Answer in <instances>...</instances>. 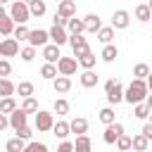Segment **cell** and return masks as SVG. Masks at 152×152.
<instances>
[{"label": "cell", "mask_w": 152, "mask_h": 152, "mask_svg": "<svg viewBox=\"0 0 152 152\" xmlns=\"http://www.w3.org/2000/svg\"><path fill=\"white\" fill-rule=\"evenodd\" d=\"M147 95H150L147 81H140V78H133L131 86L124 90V100H126L128 104H140V102L147 100Z\"/></svg>", "instance_id": "6da1fadb"}, {"label": "cell", "mask_w": 152, "mask_h": 152, "mask_svg": "<svg viewBox=\"0 0 152 152\" xmlns=\"http://www.w3.org/2000/svg\"><path fill=\"white\" fill-rule=\"evenodd\" d=\"M104 95H107V102L109 104H119L124 102V86L119 78H109L104 83Z\"/></svg>", "instance_id": "7a4b0ae2"}, {"label": "cell", "mask_w": 152, "mask_h": 152, "mask_svg": "<svg viewBox=\"0 0 152 152\" xmlns=\"http://www.w3.org/2000/svg\"><path fill=\"white\" fill-rule=\"evenodd\" d=\"M10 17L14 19V24H26L31 19V10H28V5L24 0H14L10 5Z\"/></svg>", "instance_id": "3957f363"}, {"label": "cell", "mask_w": 152, "mask_h": 152, "mask_svg": "<svg viewBox=\"0 0 152 152\" xmlns=\"http://www.w3.org/2000/svg\"><path fill=\"white\" fill-rule=\"evenodd\" d=\"M52 126H55V114L45 112V109H38L36 112V128L40 133H48V131H52Z\"/></svg>", "instance_id": "277c9868"}, {"label": "cell", "mask_w": 152, "mask_h": 152, "mask_svg": "<svg viewBox=\"0 0 152 152\" xmlns=\"http://www.w3.org/2000/svg\"><path fill=\"white\" fill-rule=\"evenodd\" d=\"M76 69H78V59L76 57H59V62H57L59 76H74Z\"/></svg>", "instance_id": "5b68a950"}, {"label": "cell", "mask_w": 152, "mask_h": 152, "mask_svg": "<svg viewBox=\"0 0 152 152\" xmlns=\"http://www.w3.org/2000/svg\"><path fill=\"white\" fill-rule=\"evenodd\" d=\"M124 135V126L119 124V121H114V124H109L107 128H104V133H102V140L107 142V145H114L119 138Z\"/></svg>", "instance_id": "8992f818"}, {"label": "cell", "mask_w": 152, "mask_h": 152, "mask_svg": "<svg viewBox=\"0 0 152 152\" xmlns=\"http://www.w3.org/2000/svg\"><path fill=\"white\" fill-rule=\"evenodd\" d=\"M21 50H19V40L17 38H5V40H0V57L2 59H7V57H14V55H19Z\"/></svg>", "instance_id": "52a82bcc"}, {"label": "cell", "mask_w": 152, "mask_h": 152, "mask_svg": "<svg viewBox=\"0 0 152 152\" xmlns=\"http://www.w3.org/2000/svg\"><path fill=\"white\" fill-rule=\"evenodd\" d=\"M48 43H50V33H48V31L36 28V31H31V33H28V45H31V48H36V50H38V48H45Z\"/></svg>", "instance_id": "ba28073f"}, {"label": "cell", "mask_w": 152, "mask_h": 152, "mask_svg": "<svg viewBox=\"0 0 152 152\" xmlns=\"http://www.w3.org/2000/svg\"><path fill=\"white\" fill-rule=\"evenodd\" d=\"M69 45H71V50H74V57H76V59L90 50V45H88V40L83 38V33H81V36H69Z\"/></svg>", "instance_id": "9c48e42d"}, {"label": "cell", "mask_w": 152, "mask_h": 152, "mask_svg": "<svg viewBox=\"0 0 152 152\" xmlns=\"http://www.w3.org/2000/svg\"><path fill=\"white\" fill-rule=\"evenodd\" d=\"M48 33H50V43H55V45H59V48H62L64 43H69V31L62 28V26H55V24H52V28H50Z\"/></svg>", "instance_id": "30bf717a"}, {"label": "cell", "mask_w": 152, "mask_h": 152, "mask_svg": "<svg viewBox=\"0 0 152 152\" xmlns=\"http://www.w3.org/2000/svg\"><path fill=\"white\" fill-rule=\"evenodd\" d=\"M57 14L64 17V19H74L76 17V2L74 0H62L57 5Z\"/></svg>", "instance_id": "8fae6325"}, {"label": "cell", "mask_w": 152, "mask_h": 152, "mask_svg": "<svg viewBox=\"0 0 152 152\" xmlns=\"http://www.w3.org/2000/svg\"><path fill=\"white\" fill-rule=\"evenodd\" d=\"M128 24H131V14L126 10H116L112 17V28H128Z\"/></svg>", "instance_id": "7c38bea8"}, {"label": "cell", "mask_w": 152, "mask_h": 152, "mask_svg": "<svg viewBox=\"0 0 152 152\" xmlns=\"http://www.w3.org/2000/svg\"><path fill=\"white\" fill-rule=\"evenodd\" d=\"M59 45H55V43H48L45 48H43V59L48 62V64H57L59 62Z\"/></svg>", "instance_id": "4fadbf2b"}, {"label": "cell", "mask_w": 152, "mask_h": 152, "mask_svg": "<svg viewBox=\"0 0 152 152\" xmlns=\"http://www.w3.org/2000/svg\"><path fill=\"white\" fill-rule=\"evenodd\" d=\"M26 119H28V114H26L21 107H17V109L10 114V126H12L14 131H19L21 126H26Z\"/></svg>", "instance_id": "5bb4252c"}, {"label": "cell", "mask_w": 152, "mask_h": 152, "mask_svg": "<svg viewBox=\"0 0 152 152\" xmlns=\"http://www.w3.org/2000/svg\"><path fill=\"white\" fill-rule=\"evenodd\" d=\"M83 21H86V31H88V33H97V31L102 28V19H100L97 14H86Z\"/></svg>", "instance_id": "9a60e30c"}, {"label": "cell", "mask_w": 152, "mask_h": 152, "mask_svg": "<svg viewBox=\"0 0 152 152\" xmlns=\"http://www.w3.org/2000/svg\"><path fill=\"white\" fill-rule=\"evenodd\" d=\"M78 81H81V86H83V88H95L100 78H97V74H95L93 69H86V71L78 76Z\"/></svg>", "instance_id": "2e32d148"}, {"label": "cell", "mask_w": 152, "mask_h": 152, "mask_svg": "<svg viewBox=\"0 0 152 152\" xmlns=\"http://www.w3.org/2000/svg\"><path fill=\"white\" fill-rule=\"evenodd\" d=\"M52 88H55V93L64 95V93L71 90V78H69V76H57V78L52 81Z\"/></svg>", "instance_id": "e0dca14e"}, {"label": "cell", "mask_w": 152, "mask_h": 152, "mask_svg": "<svg viewBox=\"0 0 152 152\" xmlns=\"http://www.w3.org/2000/svg\"><path fill=\"white\" fill-rule=\"evenodd\" d=\"M69 128H71V133H76V135H86V133H88V121H86L83 116H76V119L69 121Z\"/></svg>", "instance_id": "ac0fdd59"}, {"label": "cell", "mask_w": 152, "mask_h": 152, "mask_svg": "<svg viewBox=\"0 0 152 152\" xmlns=\"http://www.w3.org/2000/svg\"><path fill=\"white\" fill-rule=\"evenodd\" d=\"M69 133H71L69 121H55V126H52V135H55V138L66 140V138H69Z\"/></svg>", "instance_id": "d6986e66"}, {"label": "cell", "mask_w": 152, "mask_h": 152, "mask_svg": "<svg viewBox=\"0 0 152 152\" xmlns=\"http://www.w3.org/2000/svg\"><path fill=\"white\" fill-rule=\"evenodd\" d=\"M133 14H135V19H138V21H142V24L152 19V10H150V5H147V2L135 5V12H133Z\"/></svg>", "instance_id": "ffe728a7"}, {"label": "cell", "mask_w": 152, "mask_h": 152, "mask_svg": "<svg viewBox=\"0 0 152 152\" xmlns=\"http://www.w3.org/2000/svg\"><path fill=\"white\" fill-rule=\"evenodd\" d=\"M66 31H69V36H81V33H86V21L83 19H69V24H66Z\"/></svg>", "instance_id": "44dd1931"}, {"label": "cell", "mask_w": 152, "mask_h": 152, "mask_svg": "<svg viewBox=\"0 0 152 152\" xmlns=\"http://www.w3.org/2000/svg\"><path fill=\"white\" fill-rule=\"evenodd\" d=\"M100 57H102V62H107V64H109V62H114V59L119 57V48H116L114 43H109V45H104V48H102Z\"/></svg>", "instance_id": "7402d4cb"}, {"label": "cell", "mask_w": 152, "mask_h": 152, "mask_svg": "<svg viewBox=\"0 0 152 152\" xmlns=\"http://www.w3.org/2000/svg\"><path fill=\"white\" fill-rule=\"evenodd\" d=\"M74 152H93V142H90V138H88V135H76Z\"/></svg>", "instance_id": "603a6c76"}, {"label": "cell", "mask_w": 152, "mask_h": 152, "mask_svg": "<svg viewBox=\"0 0 152 152\" xmlns=\"http://www.w3.org/2000/svg\"><path fill=\"white\" fill-rule=\"evenodd\" d=\"M14 28H17V24H14V19H12L10 14L0 19V36H12Z\"/></svg>", "instance_id": "cb8c5ba5"}, {"label": "cell", "mask_w": 152, "mask_h": 152, "mask_svg": "<svg viewBox=\"0 0 152 152\" xmlns=\"http://www.w3.org/2000/svg\"><path fill=\"white\" fill-rule=\"evenodd\" d=\"M40 76H43L45 81H55V78L59 76V71H57V64H48V62H45V64L40 66Z\"/></svg>", "instance_id": "d4e9b609"}, {"label": "cell", "mask_w": 152, "mask_h": 152, "mask_svg": "<svg viewBox=\"0 0 152 152\" xmlns=\"http://www.w3.org/2000/svg\"><path fill=\"white\" fill-rule=\"evenodd\" d=\"M147 147H150V140L142 133H135L133 135V152H147Z\"/></svg>", "instance_id": "484cf974"}, {"label": "cell", "mask_w": 152, "mask_h": 152, "mask_svg": "<svg viewBox=\"0 0 152 152\" xmlns=\"http://www.w3.org/2000/svg\"><path fill=\"white\" fill-rule=\"evenodd\" d=\"M17 93V86L10 78H0V97H12Z\"/></svg>", "instance_id": "4316f807"}, {"label": "cell", "mask_w": 152, "mask_h": 152, "mask_svg": "<svg viewBox=\"0 0 152 152\" xmlns=\"http://www.w3.org/2000/svg\"><path fill=\"white\" fill-rule=\"evenodd\" d=\"M97 40H100L102 45H109V43L114 40V28H112V26H102V28L97 31Z\"/></svg>", "instance_id": "83f0119b"}, {"label": "cell", "mask_w": 152, "mask_h": 152, "mask_svg": "<svg viewBox=\"0 0 152 152\" xmlns=\"http://www.w3.org/2000/svg\"><path fill=\"white\" fill-rule=\"evenodd\" d=\"M152 71H150V66L145 64V62H138L135 66H133V78H140V81H147V76H150Z\"/></svg>", "instance_id": "f1b7e54d"}, {"label": "cell", "mask_w": 152, "mask_h": 152, "mask_svg": "<svg viewBox=\"0 0 152 152\" xmlns=\"http://www.w3.org/2000/svg\"><path fill=\"white\" fill-rule=\"evenodd\" d=\"M24 147H26V142H24L21 138H17V135L5 142V150H7V152H24Z\"/></svg>", "instance_id": "f546056e"}, {"label": "cell", "mask_w": 152, "mask_h": 152, "mask_svg": "<svg viewBox=\"0 0 152 152\" xmlns=\"http://www.w3.org/2000/svg\"><path fill=\"white\" fill-rule=\"evenodd\" d=\"M17 93H19V97H21V100L33 97V83H31V81H21V83L17 86Z\"/></svg>", "instance_id": "4dcf8cb0"}, {"label": "cell", "mask_w": 152, "mask_h": 152, "mask_svg": "<svg viewBox=\"0 0 152 152\" xmlns=\"http://www.w3.org/2000/svg\"><path fill=\"white\" fill-rule=\"evenodd\" d=\"M14 109H17V100L14 97H2L0 100V114H7L10 116Z\"/></svg>", "instance_id": "1f68e13d"}, {"label": "cell", "mask_w": 152, "mask_h": 152, "mask_svg": "<svg viewBox=\"0 0 152 152\" xmlns=\"http://www.w3.org/2000/svg\"><path fill=\"white\" fill-rule=\"evenodd\" d=\"M78 66H83V71L95 66V55H93V50H88L86 55H81V57H78Z\"/></svg>", "instance_id": "d6a6232c"}, {"label": "cell", "mask_w": 152, "mask_h": 152, "mask_svg": "<svg viewBox=\"0 0 152 152\" xmlns=\"http://www.w3.org/2000/svg\"><path fill=\"white\" fill-rule=\"evenodd\" d=\"M52 112H55V114H59V116L69 114V102H66L64 97H57V100H55V104H52Z\"/></svg>", "instance_id": "836d02e7"}, {"label": "cell", "mask_w": 152, "mask_h": 152, "mask_svg": "<svg viewBox=\"0 0 152 152\" xmlns=\"http://www.w3.org/2000/svg\"><path fill=\"white\" fill-rule=\"evenodd\" d=\"M97 116H100V121H102L104 126H109V124H114V109H112V107H102Z\"/></svg>", "instance_id": "e575fe53"}, {"label": "cell", "mask_w": 152, "mask_h": 152, "mask_svg": "<svg viewBox=\"0 0 152 152\" xmlns=\"http://www.w3.org/2000/svg\"><path fill=\"white\" fill-rule=\"evenodd\" d=\"M116 150H119V152H128V150H133V138H128V135L124 133V135L116 140Z\"/></svg>", "instance_id": "d590c367"}, {"label": "cell", "mask_w": 152, "mask_h": 152, "mask_svg": "<svg viewBox=\"0 0 152 152\" xmlns=\"http://www.w3.org/2000/svg\"><path fill=\"white\" fill-rule=\"evenodd\" d=\"M28 10H31V17H43V14L48 12V5H45V0H38V2H33Z\"/></svg>", "instance_id": "8d00e7d4"}, {"label": "cell", "mask_w": 152, "mask_h": 152, "mask_svg": "<svg viewBox=\"0 0 152 152\" xmlns=\"http://www.w3.org/2000/svg\"><path fill=\"white\" fill-rule=\"evenodd\" d=\"M21 109H24L26 114H36V112H38V100H36V97H26V100L21 102Z\"/></svg>", "instance_id": "74e56055"}, {"label": "cell", "mask_w": 152, "mask_h": 152, "mask_svg": "<svg viewBox=\"0 0 152 152\" xmlns=\"http://www.w3.org/2000/svg\"><path fill=\"white\" fill-rule=\"evenodd\" d=\"M133 116H135V119H147V116H150V107H147L145 102L133 104Z\"/></svg>", "instance_id": "f35d334b"}, {"label": "cell", "mask_w": 152, "mask_h": 152, "mask_svg": "<svg viewBox=\"0 0 152 152\" xmlns=\"http://www.w3.org/2000/svg\"><path fill=\"white\" fill-rule=\"evenodd\" d=\"M19 57H21V62H33V59H36V48H31V45L21 48Z\"/></svg>", "instance_id": "ab89813d"}, {"label": "cell", "mask_w": 152, "mask_h": 152, "mask_svg": "<svg viewBox=\"0 0 152 152\" xmlns=\"http://www.w3.org/2000/svg\"><path fill=\"white\" fill-rule=\"evenodd\" d=\"M28 33H31V31H28L24 24H17V28H14V33H12V36H14L17 40H28Z\"/></svg>", "instance_id": "60d3db41"}, {"label": "cell", "mask_w": 152, "mask_h": 152, "mask_svg": "<svg viewBox=\"0 0 152 152\" xmlns=\"http://www.w3.org/2000/svg\"><path fill=\"white\" fill-rule=\"evenodd\" d=\"M24 152H48V145L45 142H26Z\"/></svg>", "instance_id": "b9f144b4"}, {"label": "cell", "mask_w": 152, "mask_h": 152, "mask_svg": "<svg viewBox=\"0 0 152 152\" xmlns=\"http://www.w3.org/2000/svg\"><path fill=\"white\" fill-rule=\"evenodd\" d=\"M12 74V64H10V59H0V78H7Z\"/></svg>", "instance_id": "7bdbcfd3"}, {"label": "cell", "mask_w": 152, "mask_h": 152, "mask_svg": "<svg viewBox=\"0 0 152 152\" xmlns=\"http://www.w3.org/2000/svg\"><path fill=\"white\" fill-rule=\"evenodd\" d=\"M31 135H33V131H31L28 126H21V128L17 131V138H21L24 142H26V140H31Z\"/></svg>", "instance_id": "ee69618b"}, {"label": "cell", "mask_w": 152, "mask_h": 152, "mask_svg": "<svg viewBox=\"0 0 152 152\" xmlns=\"http://www.w3.org/2000/svg\"><path fill=\"white\" fill-rule=\"evenodd\" d=\"M57 152H74V142L62 140V142H59V147H57Z\"/></svg>", "instance_id": "f6af8a7d"}, {"label": "cell", "mask_w": 152, "mask_h": 152, "mask_svg": "<svg viewBox=\"0 0 152 152\" xmlns=\"http://www.w3.org/2000/svg\"><path fill=\"white\" fill-rule=\"evenodd\" d=\"M140 133H142V135H145V138H147V140H152V124H150V121H147V124H145V126H142V131H140Z\"/></svg>", "instance_id": "bcb514c9"}, {"label": "cell", "mask_w": 152, "mask_h": 152, "mask_svg": "<svg viewBox=\"0 0 152 152\" xmlns=\"http://www.w3.org/2000/svg\"><path fill=\"white\" fill-rule=\"evenodd\" d=\"M7 126H10V116H7V114H0V133H2Z\"/></svg>", "instance_id": "7dc6e473"}, {"label": "cell", "mask_w": 152, "mask_h": 152, "mask_svg": "<svg viewBox=\"0 0 152 152\" xmlns=\"http://www.w3.org/2000/svg\"><path fill=\"white\" fill-rule=\"evenodd\" d=\"M145 104H147V107H150V112H152V93L147 95V100H145Z\"/></svg>", "instance_id": "c3c4849f"}, {"label": "cell", "mask_w": 152, "mask_h": 152, "mask_svg": "<svg viewBox=\"0 0 152 152\" xmlns=\"http://www.w3.org/2000/svg\"><path fill=\"white\" fill-rule=\"evenodd\" d=\"M7 14H10V12H5V7L0 5V19H2V17H7Z\"/></svg>", "instance_id": "681fc988"}, {"label": "cell", "mask_w": 152, "mask_h": 152, "mask_svg": "<svg viewBox=\"0 0 152 152\" xmlns=\"http://www.w3.org/2000/svg\"><path fill=\"white\" fill-rule=\"evenodd\" d=\"M147 88H150V93H152V74L147 76Z\"/></svg>", "instance_id": "f907efd6"}, {"label": "cell", "mask_w": 152, "mask_h": 152, "mask_svg": "<svg viewBox=\"0 0 152 152\" xmlns=\"http://www.w3.org/2000/svg\"><path fill=\"white\" fill-rule=\"evenodd\" d=\"M24 2H26V5L31 7V5H33V2H38V0H24Z\"/></svg>", "instance_id": "816d5d0a"}, {"label": "cell", "mask_w": 152, "mask_h": 152, "mask_svg": "<svg viewBox=\"0 0 152 152\" xmlns=\"http://www.w3.org/2000/svg\"><path fill=\"white\" fill-rule=\"evenodd\" d=\"M7 2H10V0H0V5H2V7H5V5H7Z\"/></svg>", "instance_id": "f5cc1de1"}, {"label": "cell", "mask_w": 152, "mask_h": 152, "mask_svg": "<svg viewBox=\"0 0 152 152\" xmlns=\"http://www.w3.org/2000/svg\"><path fill=\"white\" fill-rule=\"evenodd\" d=\"M147 5H150V10H152V0H150V2H147Z\"/></svg>", "instance_id": "db71d44e"}, {"label": "cell", "mask_w": 152, "mask_h": 152, "mask_svg": "<svg viewBox=\"0 0 152 152\" xmlns=\"http://www.w3.org/2000/svg\"><path fill=\"white\" fill-rule=\"evenodd\" d=\"M150 124H152V112H150Z\"/></svg>", "instance_id": "11a10c76"}, {"label": "cell", "mask_w": 152, "mask_h": 152, "mask_svg": "<svg viewBox=\"0 0 152 152\" xmlns=\"http://www.w3.org/2000/svg\"><path fill=\"white\" fill-rule=\"evenodd\" d=\"M128 152H133V150H128Z\"/></svg>", "instance_id": "9f6ffc18"}]
</instances>
